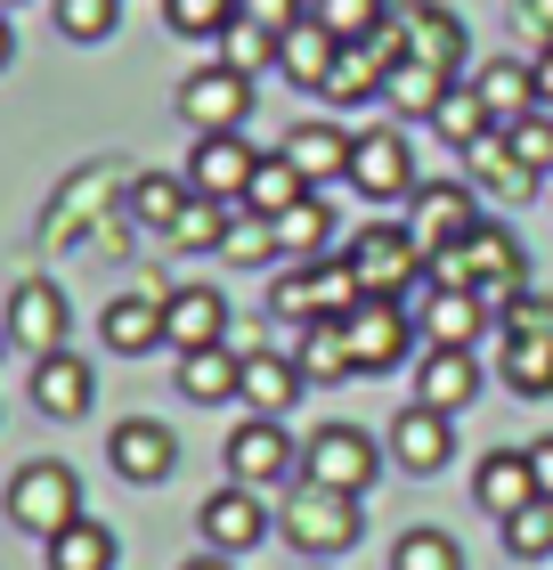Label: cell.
Segmentation results:
<instances>
[{"mask_svg":"<svg viewBox=\"0 0 553 570\" xmlns=\"http://www.w3.org/2000/svg\"><path fill=\"white\" fill-rule=\"evenodd\" d=\"M253 164H260V155L245 147V131H213V139H196V155H188V171H179V179H188L204 204H245Z\"/></svg>","mask_w":553,"mask_h":570,"instance_id":"cell-16","label":"cell"},{"mask_svg":"<svg viewBox=\"0 0 553 570\" xmlns=\"http://www.w3.org/2000/svg\"><path fill=\"white\" fill-rule=\"evenodd\" d=\"M505 554L513 562H545L553 554V498H530L521 513H505Z\"/></svg>","mask_w":553,"mask_h":570,"instance_id":"cell-38","label":"cell"},{"mask_svg":"<svg viewBox=\"0 0 553 570\" xmlns=\"http://www.w3.org/2000/svg\"><path fill=\"white\" fill-rule=\"evenodd\" d=\"M164 343L171 351L228 343V294H220V285H179V294H164Z\"/></svg>","mask_w":553,"mask_h":570,"instance_id":"cell-19","label":"cell"},{"mask_svg":"<svg viewBox=\"0 0 553 570\" xmlns=\"http://www.w3.org/2000/svg\"><path fill=\"white\" fill-rule=\"evenodd\" d=\"M505 147L521 155V164H530L537 179L553 171V115L537 107V115H521V122H505Z\"/></svg>","mask_w":553,"mask_h":570,"instance_id":"cell-46","label":"cell"},{"mask_svg":"<svg viewBox=\"0 0 553 570\" xmlns=\"http://www.w3.org/2000/svg\"><path fill=\"white\" fill-rule=\"evenodd\" d=\"M415 400L456 416V407L481 400V358L472 351H415Z\"/></svg>","mask_w":553,"mask_h":570,"instance_id":"cell-21","label":"cell"},{"mask_svg":"<svg viewBox=\"0 0 553 570\" xmlns=\"http://www.w3.org/2000/svg\"><path fill=\"white\" fill-rule=\"evenodd\" d=\"M236 383H245V351H179V392L188 400H204V407H220V400H236Z\"/></svg>","mask_w":553,"mask_h":570,"instance_id":"cell-30","label":"cell"},{"mask_svg":"<svg viewBox=\"0 0 553 570\" xmlns=\"http://www.w3.org/2000/svg\"><path fill=\"white\" fill-rule=\"evenodd\" d=\"M164 24L179 41H220L236 24V0H164Z\"/></svg>","mask_w":553,"mask_h":570,"instance_id":"cell-40","label":"cell"},{"mask_svg":"<svg viewBox=\"0 0 553 570\" xmlns=\"http://www.w3.org/2000/svg\"><path fill=\"white\" fill-rule=\"evenodd\" d=\"M342 334H350L358 375H391V367H399V358L415 351V309H407V302H391V294H366L350 318H342Z\"/></svg>","mask_w":553,"mask_h":570,"instance_id":"cell-9","label":"cell"},{"mask_svg":"<svg viewBox=\"0 0 553 570\" xmlns=\"http://www.w3.org/2000/svg\"><path fill=\"white\" fill-rule=\"evenodd\" d=\"M196 530H204V547H213V554H253L260 538H269V505H260V489H245V481H220L213 498H204Z\"/></svg>","mask_w":553,"mask_h":570,"instance_id":"cell-14","label":"cell"},{"mask_svg":"<svg viewBox=\"0 0 553 570\" xmlns=\"http://www.w3.org/2000/svg\"><path fill=\"white\" fill-rule=\"evenodd\" d=\"M447 82H456V73H440V66H415V58H399V66L383 73V98H391V107H407V115H432Z\"/></svg>","mask_w":553,"mask_h":570,"instance_id":"cell-37","label":"cell"},{"mask_svg":"<svg viewBox=\"0 0 553 570\" xmlns=\"http://www.w3.org/2000/svg\"><path fill=\"white\" fill-rule=\"evenodd\" d=\"M33 407H41L49 424H82L90 407H98L90 358H82V351H49V358H33Z\"/></svg>","mask_w":553,"mask_h":570,"instance_id":"cell-18","label":"cell"},{"mask_svg":"<svg viewBox=\"0 0 553 570\" xmlns=\"http://www.w3.org/2000/svg\"><path fill=\"white\" fill-rule=\"evenodd\" d=\"M472 498H481V513H496V522H505V513H521L530 498H545L530 449H488L481 473H472Z\"/></svg>","mask_w":553,"mask_h":570,"instance_id":"cell-22","label":"cell"},{"mask_svg":"<svg viewBox=\"0 0 553 570\" xmlns=\"http://www.w3.org/2000/svg\"><path fill=\"white\" fill-rule=\"evenodd\" d=\"M383 456L399 464V473H440L447 456H456V424L440 416V407H424V400H407L399 416H391V440H383Z\"/></svg>","mask_w":553,"mask_h":570,"instance_id":"cell-17","label":"cell"},{"mask_svg":"<svg viewBox=\"0 0 553 570\" xmlns=\"http://www.w3.org/2000/svg\"><path fill=\"white\" fill-rule=\"evenodd\" d=\"M179 570H236V554H196V562H179Z\"/></svg>","mask_w":553,"mask_h":570,"instance_id":"cell-51","label":"cell"},{"mask_svg":"<svg viewBox=\"0 0 553 570\" xmlns=\"http://www.w3.org/2000/svg\"><path fill=\"white\" fill-rule=\"evenodd\" d=\"M9 522L24 530V538H58L66 522H82V481H73V464H58V456H33V464H17L9 473Z\"/></svg>","mask_w":553,"mask_h":570,"instance_id":"cell-3","label":"cell"},{"mask_svg":"<svg viewBox=\"0 0 553 570\" xmlns=\"http://www.w3.org/2000/svg\"><path fill=\"white\" fill-rule=\"evenodd\" d=\"M309 17H318L334 41H366L375 24H391V0H309Z\"/></svg>","mask_w":553,"mask_h":570,"instance_id":"cell-39","label":"cell"},{"mask_svg":"<svg viewBox=\"0 0 553 570\" xmlns=\"http://www.w3.org/2000/svg\"><path fill=\"white\" fill-rule=\"evenodd\" d=\"M326 245H334V213H326V196H302L294 213L277 220V262H326Z\"/></svg>","mask_w":553,"mask_h":570,"instance_id":"cell-32","label":"cell"},{"mask_svg":"<svg viewBox=\"0 0 553 570\" xmlns=\"http://www.w3.org/2000/svg\"><path fill=\"white\" fill-rule=\"evenodd\" d=\"M294 367H302V383H342L358 367L350 358V334H342V318H309L302 334H294Z\"/></svg>","mask_w":553,"mask_h":570,"instance_id":"cell-28","label":"cell"},{"mask_svg":"<svg viewBox=\"0 0 553 570\" xmlns=\"http://www.w3.org/2000/svg\"><path fill=\"white\" fill-rule=\"evenodd\" d=\"M391 570H464V547L447 530H407L391 547Z\"/></svg>","mask_w":553,"mask_h":570,"instance_id":"cell-41","label":"cell"},{"mask_svg":"<svg viewBox=\"0 0 553 570\" xmlns=\"http://www.w3.org/2000/svg\"><path fill=\"white\" fill-rule=\"evenodd\" d=\"M309 392L302 367H294V351H245V383H236V400L253 407V416H285Z\"/></svg>","mask_w":553,"mask_h":570,"instance_id":"cell-24","label":"cell"},{"mask_svg":"<svg viewBox=\"0 0 553 570\" xmlns=\"http://www.w3.org/2000/svg\"><path fill=\"white\" fill-rule=\"evenodd\" d=\"M350 188H358L366 204H399V196H415L424 179H415L407 139H399V131H358V139H350Z\"/></svg>","mask_w":553,"mask_h":570,"instance_id":"cell-12","label":"cell"},{"mask_svg":"<svg viewBox=\"0 0 553 570\" xmlns=\"http://www.w3.org/2000/svg\"><path fill=\"white\" fill-rule=\"evenodd\" d=\"M0 9H17V0H0Z\"/></svg>","mask_w":553,"mask_h":570,"instance_id":"cell-53","label":"cell"},{"mask_svg":"<svg viewBox=\"0 0 553 570\" xmlns=\"http://www.w3.org/2000/svg\"><path fill=\"white\" fill-rule=\"evenodd\" d=\"M179 115H188L196 139L245 131V115H253V73H236V66H196L188 82H179Z\"/></svg>","mask_w":553,"mask_h":570,"instance_id":"cell-10","label":"cell"},{"mask_svg":"<svg viewBox=\"0 0 553 570\" xmlns=\"http://www.w3.org/2000/svg\"><path fill=\"white\" fill-rule=\"evenodd\" d=\"M188 204H196V188H188V179H164V171H147L139 188H130V213H139L155 237H171V220L188 213Z\"/></svg>","mask_w":553,"mask_h":570,"instance_id":"cell-36","label":"cell"},{"mask_svg":"<svg viewBox=\"0 0 553 570\" xmlns=\"http://www.w3.org/2000/svg\"><path fill=\"white\" fill-rule=\"evenodd\" d=\"M220 237H228V204H204V196H196L188 213L171 220V245H179V253H220Z\"/></svg>","mask_w":553,"mask_h":570,"instance_id":"cell-43","label":"cell"},{"mask_svg":"<svg viewBox=\"0 0 553 570\" xmlns=\"http://www.w3.org/2000/svg\"><path fill=\"white\" fill-rule=\"evenodd\" d=\"M107 464L130 489H155V481H171V464H179V432L155 424V416H122L107 432Z\"/></svg>","mask_w":553,"mask_h":570,"instance_id":"cell-15","label":"cell"},{"mask_svg":"<svg viewBox=\"0 0 553 570\" xmlns=\"http://www.w3.org/2000/svg\"><path fill=\"white\" fill-rule=\"evenodd\" d=\"M383 473V440L375 432H358V424H318L309 432V449H302V481H318V489H342V498H366Z\"/></svg>","mask_w":553,"mask_h":570,"instance_id":"cell-6","label":"cell"},{"mask_svg":"<svg viewBox=\"0 0 553 570\" xmlns=\"http://www.w3.org/2000/svg\"><path fill=\"white\" fill-rule=\"evenodd\" d=\"M530 73H537V107H545V115H553V41H545V49H537V66H530Z\"/></svg>","mask_w":553,"mask_h":570,"instance_id":"cell-49","label":"cell"},{"mask_svg":"<svg viewBox=\"0 0 553 570\" xmlns=\"http://www.w3.org/2000/svg\"><path fill=\"white\" fill-rule=\"evenodd\" d=\"M432 277H447V285H472V294H488V309H505V302H521V294H530V262H521V245H513L496 220H481V228H472V237H464L456 253H440V262H432Z\"/></svg>","mask_w":553,"mask_h":570,"instance_id":"cell-2","label":"cell"},{"mask_svg":"<svg viewBox=\"0 0 553 570\" xmlns=\"http://www.w3.org/2000/svg\"><path fill=\"white\" fill-rule=\"evenodd\" d=\"M236 17L245 24H269V33H285V24L309 17V0H236Z\"/></svg>","mask_w":553,"mask_h":570,"instance_id":"cell-47","label":"cell"},{"mask_svg":"<svg viewBox=\"0 0 553 570\" xmlns=\"http://www.w3.org/2000/svg\"><path fill=\"white\" fill-rule=\"evenodd\" d=\"M277 522H285V547H302V554H350L358 530H366V513H358V498H342V489L294 481L285 505H277Z\"/></svg>","mask_w":553,"mask_h":570,"instance_id":"cell-4","label":"cell"},{"mask_svg":"<svg viewBox=\"0 0 553 570\" xmlns=\"http://www.w3.org/2000/svg\"><path fill=\"white\" fill-rule=\"evenodd\" d=\"M472 90H481V107H488L496 131H505V122H521V115H537V73L513 66V58H488L481 73H472Z\"/></svg>","mask_w":553,"mask_h":570,"instance_id":"cell-26","label":"cell"},{"mask_svg":"<svg viewBox=\"0 0 553 570\" xmlns=\"http://www.w3.org/2000/svg\"><path fill=\"white\" fill-rule=\"evenodd\" d=\"M464 155H472V171H481V179H488V196H530V188H537V171H530V164H521V155L505 147V131H488V139H472Z\"/></svg>","mask_w":553,"mask_h":570,"instance_id":"cell-35","label":"cell"},{"mask_svg":"<svg viewBox=\"0 0 553 570\" xmlns=\"http://www.w3.org/2000/svg\"><path fill=\"white\" fill-rule=\"evenodd\" d=\"M432 122H440V139L456 147V155H464L472 139H488V131H496V122H488V107H481V90H472V82H447V90H440V107H432Z\"/></svg>","mask_w":553,"mask_h":570,"instance_id":"cell-34","label":"cell"},{"mask_svg":"<svg viewBox=\"0 0 553 570\" xmlns=\"http://www.w3.org/2000/svg\"><path fill=\"white\" fill-rule=\"evenodd\" d=\"M0 334H9L17 351H33V358L66 351V294H58L49 277H24V285H9V309H0Z\"/></svg>","mask_w":553,"mask_h":570,"instance_id":"cell-13","label":"cell"},{"mask_svg":"<svg viewBox=\"0 0 553 570\" xmlns=\"http://www.w3.org/2000/svg\"><path fill=\"white\" fill-rule=\"evenodd\" d=\"M220 66H236V73L277 66V33H269V24H245V17H236L228 33H220Z\"/></svg>","mask_w":553,"mask_h":570,"instance_id":"cell-42","label":"cell"},{"mask_svg":"<svg viewBox=\"0 0 553 570\" xmlns=\"http://www.w3.org/2000/svg\"><path fill=\"white\" fill-rule=\"evenodd\" d=\"M334 58H342V41L326 33L318 17H302V24H285V33H277V66L294 73L302 90H318L326 73H334Z\"/></svg>","mask_w":553,"mask_h":570,"instance_id":"cell-27","label":"cell"},{"mask_svg":"<svg viewBox=\"0 0 553 570\" xmlns=\"http://www.w3.org/2000/svg\"><path fill=\"white\" fill-rule=\"evenodd\" d=\"M9 49H17V33H9V9H0V66H9Z\"/></svg>","mask_w":553,"mask_h":570,"instance_id":"cell-52","label":"cell"},{"mask_svg":"<svg viewBox=\"0 0 553 570\" xmlns=\"http://www.w3.org/2000/svg\"><path fill=\"white\" fill-rule=\"evenodd\" d=\"M530 464H537V489L553 498V440H537V449H530Z\"/></svg>","mask_w":553,"mask_h":570,"instance_id":"cell-50","label":"cell"},{"mask_svg":"<svg viewBox=\"0 0 553 570\" xmlns=\"http://www.w3.org/2000/svg\"><path fill=\"white\" fill-rule=\"evenodd\" d=\"M391 17H399V41H407L415 66H440V73H456V82H464V24H456V17L432 9V0H415V9H391Z\"/></svg>","mask_w":553,"mask_h":570,"instance_id":"cell-20","label":"cell"},{"mask_svg":"<svg viewBox=\"0 0 553 570\" xmlns=\"http://www.w3.org/2000/svg\"><path fill=\"white\" fill-rule=\"evenodd\" d=\"M415 309V334H424V351H472L488 334V294H472V285H447V277H432L424 294L407 302Z\"/></svg>","mask_w":553,"mask_h":570,"instance_id":"cell-7","label":"cell"},{"mask_svg":"<svg viewBox=\"0 0 553 570\" xmlns=\"http://www.w3.org/2000/svg\"><path fill=\"white\" fill-rule=\"evenodd\" d=\"M521 24H530L537 41H553V0H521Z\"/></svg>","mask_w":553,"mask_h":570,"instance_id":"cell-48","label":"cell"},{"mask_svg":"<svg viewBox=\"0 0 553 570\" xmlns=\"http://www.w3.org/2000/svg\"><path fill=\"white\" fill-rule=\"evenodd\" d=\"M302 464V449H294V432H285V416H245L228 432V481H245V489H269V481H285Z\"/></svg>","mask_w":553,"mask_h":570,"instance_id":"cell-11","label":"cell"},{"mask_svg":"<svg viewBox=\"0 0 553 570\" xmlns=\"http://www.w3.org/2000/svg\"><path fill=\"white\" fill-rule=\"evenodd\" d=\"M302 196H318V188H309V179H302L294 164H285V155H260V164H253V188H245V213H260V220H285Z\"/></svg>","mask_w":553,"mask_h":570,"instance_id":"cell-31","label":"cell"},{"mask_svg":"<svg viewBox=\"0 0 553 570\" xmlns=\"http://www.w3.org/2000/svg\"><path fill=\"white\" fill-rule=\"evenodd\" d=\"M98 343L122 351V358H147L164 343V294H115L107 318H98Z\"/></svg>","mask_w":553,"mask_h":570,"instance_id":"cell-25","label":"cell"},{"mask_svg":"<svg viewBox=\"0 0 553 570\" xmlns=\"http://www.w3.org/2000/svg\"><path fill=\"white\" fill-rule=\"evenodd\" d=\"M496 375L513 383L521 400H545L553 392V294H521L496 309Z\"/></svg>","mask_w":553,"mask_h":570,"instance_id":"cell-1","label":"cell"},{"mask_svg":"<svg viewBox=\"0 0 553 570\" xmlns=\"http://www.w3.org/2000/svg\"><path fill=\"white\" fill-rule=\"evenodd\" d=\"M220 262H277V220L236 213V220H228V237H220Z\"/></svg>","mask_w":553,"mask_h":570,"instance_id":"cell-44","label":"cell"},{"mask_svg":"<svg viewBox=\"0 0 553 570\" xmlns=\"http://www.w3.org/2000/svg\"><path fill=\"white\" fill-rule=\"evenodd\" d=\"M115 554H122V547H115V530H107V522H90V513L49 538V570H115Z\"/></svg>","mask_w":553,"mask_h":570,"instance_id":"cell-33","label":"cell"},{"mask_svg":"<svg viewBox=\"0 0 553 570\" xmlns=\"http://www.w3.org/2000/svg\"><path fill=\"white\" fill-rule=\"evenodd\" d=\"M318 98H326V107H375V98H383V58L366 41H342V58L318 82Z\"/></svg>","mask_w":553,"mask_h":570,"instance_id":"cell-29","label":"cell"},{"mask_svg":"<svg viewBox=\"0 0 553 570\" xmlns=\"http://www.w3.org/2000/svg\"><path fill=\"white\" fill-rule=\"evenodd\" d=\"M277 155L309 179V188H334V179H350V131H334V122H294Z\"/></svg>","mask_w":553,"mask_h":570,"instance_id":"cell-23","label":"cell"},{"mask_svg":"<svg viewBox=\"0 0 553 570\" xmlns=\"http://www.w3.org/2000/svg\"><path fill=\"white\" fill-rule=\"evenodd\" d=\"M342 262H350V277L366 285V294H391V302H407V285L424 294L432 269H424V253H415L407 237V220H366L350 245H342Z\"/></svg>","mask_w":553,"mask_h":570,"instance_id":"cell-5","label":"cell"},{"mask_svg":"<svg viewBox=\"0 0 553 570\" xmlns=\"http://www.w3.org/2000/svg\"><path fill=\"white\" fill-rule=\"evenodd\" d=\"M415 204V220H407V237L424 262H440V253H456L472 228H481V196L464 188V179H424V188L407 196Z\"/></svg>","mask_w":553,"mask_h":570,"instance_id":"cell-8","label":"cell"},{"mask_svg":"<svg viewBox=\"0 0 553 570\" xmlns=\"http://www.w3.org/2000/svg\"><path fill=\"white\" fill-rule=\"evenodd\" d=\"M122 17V0H58V33L66 41H107Z\"/></svg>","mask_w":553,"mask_h":570,"instance_id":"cell-45","label":"cell"}]
</instances>
